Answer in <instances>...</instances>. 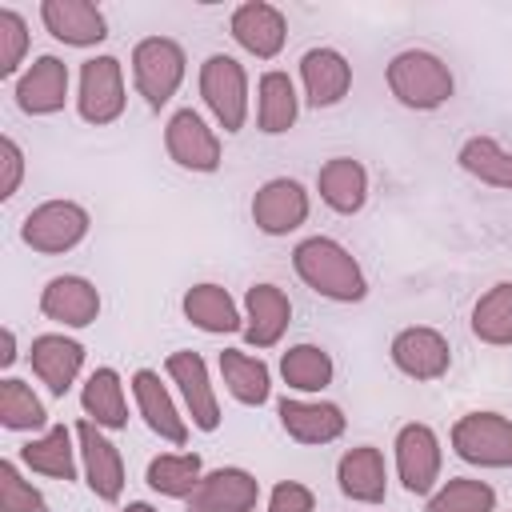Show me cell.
<instances>
[{"label": "cell", "mask_w": 512, "mask_h": 512, "mask_svg": "<svg viewBox=\"0 0 512 512\" xmlns=\"http://www.w3.org/2000/svg\"><path fill=\"white\" fill-rule=\"evenodd\" d=\"M292 268L296 276L324 300H336V304H356L368 296V280H364V268L356 264V256L336 244L332 236H308L292 248Z\"/></svg>", "instance_id": "6da1fadb"}, {"label": "cell", "mask_w": 512, "mask_h": 512, "mask_svg": "<svg viewBox=\"0 0 512 512\" xmlns=\"http://www.w3.org/2000/svg\"><path fill=\"white\" fill-rule=\"evenodd\" d=\"M316 192H320V200H324L332 212L352 216V212H360L364 200H368V168H364L360 160H352V156H332V160H324V168L316 172Z\"/></svg>", "instance_id": "d4e9b609"}, {"label": "cell", "mask_w": 512, "mask_h": 512, "mask_svg": "<svg viewBox=\"0 0 512 512\" xmlns=\"http://www.w3.org/2000/svg\"><path fill=\"white\" fill-rule=\"evenodd\" d=\"M28 364L40 376V384H48L52 396H64L84 368V344L72 336H60V332H44L32 340Z\"/></svg>", "instance_id": "ac0fdd59"}, {"label": "cell", "mask_w": 512, "mask_h": 512, "mask_svg": "<svg viewBox=\"0 0 512 512\" xmlns=\"http://www.w3.org/2000/svg\"><path fill=\"white\" fill-rule=\"evenodd\" d=\"M392 364L412 376V380H440L448 368H452V348L448 340L428 328V324H412V328H400L392 336V348H388Z\"/></svg>", "instance_id": "7c38bea8"}, {"label": "cell", "mask_w": 512, "mask_h": 512, "mask_svg": "<svg viewBox=\"0 0 512 512\" xmlns=\"http://www.w3.org/2000/svg\"><path fill=\"white\" fill-rule=\"evenodd\" d=\"M200 476H204V464L196 452H160L148 460V472H144L148 488L168 500H188L196 492Z\"/></svg>", "instance_id": "4dcf8cb0"}, {"label": "cell", "mask_w": 512, "mask_h": 512, "mask_svg": "<svg viewBox=\"0 0 512 512\" xmlns=\"http://www.w3.org/2000/svg\"><path fill=\"white\" fill-rule=\"evenodd\" d=\"M232 40L252 52L256 60H272L280 56L284 40H288V20L276 4H264V0H244L236 12H232Z\"/></svg>", "instance_id": "9a60e30c"}, {"label": "cell", "mask_w": 512, "mask_h": 512, "mask_svg": "<svg viewBox=\"0 0 512 512\" xmlns=\"http://www.w3.org/2000/svg\"><path fill=\"white\" fill-rule=\"evenodd\" d=\"M164 148L168 156L188 172H216L220 168V136L204 124L196 108H180L164 124Z\"/></svg>", "instance_id": "9c48e42d"}, {"label": "cell", "mask_w": 512, "mask_h": 512, "mask_svg": "<svg viewBox=\"0 0 512 512\" xmlns=\"http://www.w3.org/2000/svg\"><path fill=\"white\" fill-rule=\"evenodd\" d=\"M200 96L208 104V112L216 116V124L224 132H240L248 120V76L240 68V60L212 52L200 64Z\"/></svg>", "instance_id": "5b68a950"}, {"label": "cell", "mask_w": 512, "mask_h": 512, "mask_svg": "<svg viewBox=\"0 0 512 512\" xmlns=\"http://www.w3.org/2000/svg\"><path fill=\"white\" fill-rule=\"evenodd\" d=\"M452 452L464 464L512 468V420L500 412H468L452 424Z\"/></svg>", "instance_id": "8992f818"}, {"label": "cell", "mask_w": 512, "mask_h": 512, "mask_svg": "<svg viewBox=\"0 0 512 512\" xmlns=\"http://www.w3.org/2000/svg\"><path fill=\"white\" fill-rule=\"evenodd\" d=\"M40 20L60 44L72 48H92L108 36V20L92 0H44Z\"/></svg>", "instance_id": "d6986e66"}, {"label": "cell", "mask_w": 512, "mask_h": 512, "mask_svg": "<svg viewBox=\"0 0 512 512\" xmlns=\"http://www.w3.org/2000/svg\"><path fill=\"white\" fill-rule=\"evenodd\" d=\"M184 48L168 36H144L136 48H132V80H136V92L144 96L148 108H164L180 80H184Z\"/></svg>", "instance_id": "3957f363"}, {"label": "cell", "mask_w": 512, "mask_h": 512, "mask_svg": "<svg viewBox=\"0 0 512 512\" xmlns=\"http://www.w3.org/2000/svg\"><path fill=\"white\" fill-rule=\"evenodd\" d=\"M68 100V64L60 56H36L16 80V108L24 116H52Z\"/></svg>", "instance_id": "2e32d148"}, {"label": "cell", "mask_w": 512, "mask_h": 512, "mask_svg": "<svg viewBox=\"0 0 512 512\" xmlns=\"http://www.w3.org/2000/svg\"><path fill=\"white\" fill-rule=\"evenodd\" d=\"M128 96H124V68L116 56H92L80 64V92H76V112L80 120L104 128L120 120Z\"/></svg>", "instance_id": "52a82bcc"}, {"label": "cell", "mask_w": 512, "mask_h": 512, "mask_svg": "<svg viewBox=\"0 0 512 512\" xmlns=\"http://www.w3.org/2000/svg\"><path fill=\"white\" fill-rule=\"evenodd\" d=\"M76 444H80L84 480H88L92 496L116 504L120 492H124V460H120V448H116V444L104 436V428L92 424V420H80V424H76Z\"/></svg>", "instance_id": "4fadbf2b"}, {"label": "cell", "mask_w": 512, "mask_h": 512, "mask_svg": "<svg viewBox=\"0 0 512 512\" xmlns=\"http://www.w3.org/2000/svg\"><path fill=\"white\" fill-rule=\"evenodd\" d=\"M492 508H496V488L472 476H456L428 496V512H492Z\"/></svg>", "instance_id": "d590c367"}, {"label": "cell", "mask_w": 512, "mask_h": 512, "mask_svg": "<svg viewBox=\"0 0 512 512\" xmlns=\"http://www.w3.org/2000/svg\"><path fill=\"white\" fill-rule=\"evenodd\" d=\"M292 324V304L276 284H252L244 292V340L252 348H272Z\"/></svg>", "instance_id": "44dd1931"}, {"label": "cell", "mask_w": 512, "mask_h": 512, "mask_svg": "<svg viewBox=\"0 0 512 512\" xmlns=\"http://www.w3.org/2000/svg\"><path fill=\"white\" fill-rule=\"evenodd\" d=\"M88 208L76 204V200H44L36 204L24 224H20V240L32 248V252H44V256H60V252H72L84 236H88Z\"/></svg>", "instance_id": "277c9868"}, {"label": "cell", "mask_w": 512, "mask_h": 512, "mask_svg": "<svg viewBox=\"0 0 512 512\" xmlns=\"http://www.w3.org/2000/svg\"><path fill=\"white\" fill-rule=\"evenodd\" d=\"M312 508H316V496L300 480H280L268 496V512H312Z\"/></svg>", "instance_id": "f35d334b"}, {"label": "cell", "mask_w": 512, "mask_h": 512, "mask_svg": "<svg viewBox=\"0 0 512 512\" xmlns=\"http://www.w3.org/2000/svg\"><path fill=\"white\" fill-rule=\"evenodd\" d=\"M304 220H308V192H304L300 180L276 176V180H264L256 188V196H252V224L264 236H288Z\"/></svg>", "instance_id": "8fae6325"}, {"label": "cell", "mask_w": 512, "mask_h": 512, "mask_svg": "<svg viewBox=\"0 0 512 512\" xmlns=\"http://www.w3.org/2000/svg\"><path fill=\"white\" fill-rule=\"evenodd\" d=\"M220 376H224V388L232 392V400L248 404V408H260L268 396H272V372L260 356H248L240 348H224L220 352Z\"/></svg>", "instance_id": "83f0119b"}, {"label": "cell", "mask_w": 512, "mask_h": 512, "mask_svg": "<svg viewBox=\"0 0 512 512\" xmlns=\"http://www.w3.org/2000/svg\"><path fill=\"white\" fill-rule=\"evenodd\" d=\"M164 368H168L172 384H176L180 396H184V408H188L192 428L216 432V428H220V404H216V392H212L204 356L192 352V348H180V352H172V356L164 360Z\"/></svg>", "instance_id": "30bf717a"}, {"label": "cell", "mask_w": 512, "mask_h": 512, "mask_svg": "<svg viewBox=\"0 0 512 512\" xmlns=\"http://www.w3.org/2000/svg\"><path fill=\"white\" fill-rule=\"evenodd\" d=\"M16 356H20V352H16V332H12V328H4V352H0V368H12V364H16Z\"/></svg>", "instance_id": "60d3db41"}, {"label": "cell", "mask_w": 512, "mask_h": 512, "mask_svg": "<svg viewBox=\"0 0 512 512\" xmlns=\"http://www.w3.org/2000/svg\"><path fill=\"white\" fill-rule=\"evenodd\" d=\"M260 480L244 468H212L188 496V512H256Z\"/></svg>", "instance_id": "5bb4252c"}, {"label": "cell", "mask_w": 512, "mask_h": 512, "mask_svg": "<svg viewBox=\"0 0 512 512\" xmlns=\"http://www.w3.org/2000/svg\"><path fill=\"white\" fill-rule=\"evenodd\" d=\"M332 356L320 344H292L280 356V376L296 392H324L332 384Z\"/></svg>", "instance_id": "836d02e7"}, {"label": "cell", "mask_w": 512, "mask_h": 512, "mask_svg": "<svg viewBox=\"0 0 512 512\" xmlns=\"http://www.w3.org/2000/svg\"><path fill=\"white\" fill-rule=\"evenodd\" d=\"M0 512H44V492L20 476L16 460H0Z\"/></svg>", "instance_id": "8d00e7d4"}, {"label": "cell", "mask_w": 512, "mask_h": 512, "mask_svg": "<svg viewBox=\"0 0 512 512\" xmlns=\"http://www.w3.org/2000/svg\"><path fill=\"white\" fill-rule=\"evenodd\" d=\"M336 480L340 492L356 504H380L388 496V468H384V452L376 444H356L340 456L336 464Z\"/></svg>", "instance_id": "cb8c5ba5"}, {"label": "cell", "mask_w": 512, "mask_h": 512, "mask_svg": "<svg viewBox=\"0 0 512 512\" xmlns=\"http://www.w3.org/2000/svg\"><path fill=\"white\" fill-rule=\"evenodd\" d=\"M28 52V24L16 8H0V76H16Z\"/></svg>", "instance_id": "74e56055"}, {"label": "cell", "mask_w": 512, "mask_h": 512, "mask_svg": "<svg viewBox=\"0 0 512 512\" xmlns=\"http://www.w3.org/2000/svg\"><path fill=\"white\" fill-rule=\"evenodd\" d=\"M72 436L76 428H64V424H52L44 436L20 444V460L32 468V472H44L52 480H76V448H72Z\"/></svg>", "instance_id": "f546056e"}, {"label": "cell", "mask_w": 512, "mask_h": 512, "mask_svg": "<svg viewBox=\"0 0 512 512\" xmlns=\"http://www.w3.org/2000/svg\"><path fill=\"white\" fill-rule=\"evenodd\" d=\"M300 80H304V100L312 108H332L352 88V64L336 48H308L300 56Z\"/></svg>", "instance_id": "7402d4cb"}, {"label": "cell", "mask_w": 512, "mask_h": 512, "mask_svg": "<svg viewBox=\"0 0 512 512\" xmlns=\"http://www.w3.org/2000/svg\"><path fill=\"white\" fill-rule=\"evenodd\" d=\"M188 324H196L200 332L212 336H228V332H244V312L236 308V300L228 296V288L220 284H192L180 300Z\"/></svg>", "instance_id": "484cf974"}, {"label": "cell", "mask_w": 512, "mask_h": 512, "mask_svg": "<svg viewBox=\"0 0 512 512\" xmlns=\"http://www.w3.org/2000/svg\"><path fill=\"white\" fill-rule=\"evenodd\" d=\"M460 168L468 176H476L480 184H492V188H508L512 192V152L500 148L492 136H468L456 152Z\"/></svg>", "instance_id": "d6a6232c"}, {"label": "cell", "mask_w": 512, "mask_h": 512, "mask_svg": "<svg viewBox=\"0 0 512 512\" xmlns=\"http://www.w3.org/2000/svg\"><path fill=\"white\" fill-rule=\"evenodd\" d=\"M296 112H300V96H296V84L288 72H264L260 84H256V124L260 132L268 136H280L296 124Z\"/></svg>", "instance_id": "4316f807"}, {"label": "cell", "mask_w": 512, "mask_h": 512, "mask_svg": "<svg viewBox=\"0 0 512 512\" xmlns=\"http://www.w3.org/2000/svg\"><path fill=\"white\" fill-rule=\"evenodd\" d=\"M0 424L8 432H36V428H48V408L24 380L4 376L0 380Z\"/></svg>", "instance_id": "e575fe53"}, {"label": "cell", "mask_w": 512, "mask_h": 512, "mask_svg": "<svg viewBox=\"0 0 512 512\" xmlns=\"http://www.w3.org/2000/svg\"><path fill=\"white\" fill-rule=\"evenodd\" d=\"M80 408L92 424L116 432L128 424V404H124V384H120V372L116 368H96L84 388H80Z\"/></svg>", "instance_id": "f1b7e54d"}, {"label": "cell", "mask_w": 512, "mask_h": 512, "mask_svg": "<svg viewBox=\"0 0 512 512\" xmlns=\"http://www.w3.org/2000/svg\"><path fill=\"white\" fill-rule=\"evenodd\" d=\"M396 476L404 484V492L412 496H432L436 480H440V436L412 420L396 432Z\"/></svg>", "instance_id": "ba28073f"}, {"label": "cell", "mask_w": 512, "mask_h": 512, "mask_svg": "<svg viewBox=\"0 0 512 512\" xmlns=\"http://www.w3.org/2000/svg\"><path fill=\"white\" fill-rule=\"evenodd\" d=\"M0 200H12L16 188H20V176H24V152L12 136H0Z\"/></svg>", "instance_id": "ab89813d"}, {"label": "cell", "mask_w": 512, "mask_h": 512, "mask_svg": "<svg viewBox=\"0 0 512 512\" xmlns=\"http://www.w3.org/2000/svg\"><path fill=\"white\" fill-rule=\"evenodd\" d=\"M280 412V428L296 440V444H332L344 436V408L332 400H292L284 396L276 404Z\"/></svg>", "instance_id": "e0dca14e"}, {"label": "cell", "mask_w": 512, "mask_h": 512, "mask_svg": "<svg viewBox=\"0 0 512 512\" xmlns=\"http://www.w3.org/2000/svg\"><path fill=\"white\" fill-rule=\"evenodd\" d=\"M472 336L480 344H492V348L512 344V280L492 284L472 304Z\"/></svg>", "instance_id": "1f68e13d"}, {"label": "cell", "mask_w": 512, "mask_h": 512, "mask_svg": "<svg viewBox=\"0 0 512 512\" xmlns=\"http://www.w3.org/2000/svg\"><path fill=\"white\" fill-rule=\"evenodd\" d=\"M388 88L392 96L404 104V108H416V112H432L440 104L452 100V72L448 64L436 56V52H424V48H404L388 60Z\"/></svg>", "instance_id": "7a4b0ae2"}, {"label": "cell", "mask_w": 512, "mask_h": 512, "mask_svg": "<svg viewBox=\"0 0 512 512\" xmlns=\"http://www.w3.org/2000/svg\"><path fill=\"white\" fill-rule=\"evenodd\" d=\"M40 312L64 328H88L100 316V292L84 276H52L40 292Z\"/></svg>", "instance_id": "ffe728a7"}, {"label": "cell", "mask_w": 512, "mask_h": 512, "mask_svg": "<svg viewBox=\"0 0 512 512\" xmlns=\"http://www.w3.org/2000/svg\"><path fill=\"white\" fill-rule=\"evenodd\" d=\"M132 396H136V408H140L144 424H148L160 440H168V444H176V448L188 440V420L180 416L172 392L160 384V376H156L152 368L132 372Z\"/></svg>", "instance_id": "603a6c76"}, {"label": "cell", "mask_w": 512, "mask_h": 512, "mask_svg": "<svg viewBox=\"0 0 512 512\" xmlns=\"http://www.w3.org/2000/svg\"><path fill=\"white\" fill-rule=\"evenodd\" d=\"M120 512H156V508H152V504H144V500H132V504H128V508H120Z\"/></svg>", "instance_id": "b9f144b4"}]
</instances>
